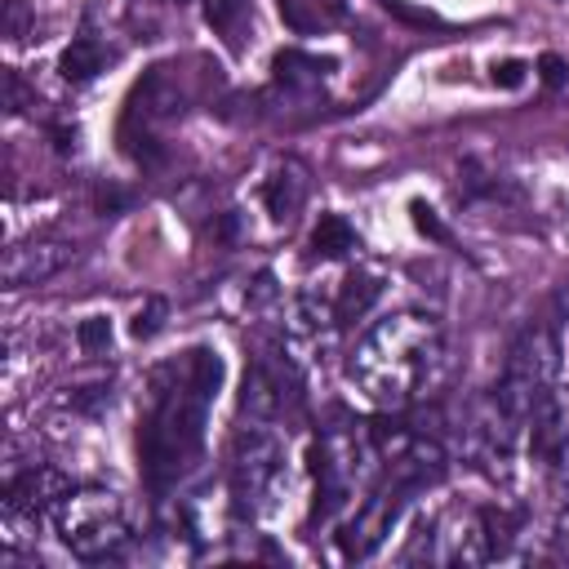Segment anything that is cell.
Here are the masks:
<instances>
[{"mask_svg":"<svg viewBox=\"0 0 569 569\" xmlns=\"http://www.w3.org/2000/svg\"><path fill=\"white\" fill-rule=\"evenodd\" d=\"M556 547H560V556H569V511H560V520H556Z\"/></svg>","mask_w":569,"mask_h":569,"instance_id":"484cf974","label":"cell"},{"mask_svg":"<svg viewBox=\"0 0 569 569\" xmlns=\"http://www.w3.org/2000/svg\"><path fill=\"white\" fill-rule=\"evenodd\" d=\"M76 342H80L84 356L107 351V347H111V320H107V316H89V320H80V325H76Z\"/></svg>","mask_w":569,"mask_h":569,"instance_id":"d6986e66","label":"cell"},{"mask_svg":"<svg viewBox=\"0 0 569 569\" xmlns=\"http://www.w3.org/2000/svg\"><path fill=\"white\" fill-rule=\"evenodd\" d=\"M302 200H307V169H302L298 160L276 164V173H271L267 187H262V204H267V213H271L276 222H289V218L302 209Z\"/></svg>","mask_w":569,"mask_h":569,"instance_id":"7c38bea8","label":"cell"},{"mask_svg":"<svg viewBox=\"0 0 569 569\" xmlns=\"http://www.w3.org/2000/svg\"><path fill=\"white\" fill-rule=\"evenodd\" d=\"M565 445H569V391L551 387L529 413V453L538 462H551Z\"/></svg>","mask_w":569,"mask_h":569,"instance_id":"8fae6325","label":"cell"},{"mask_svg":"<svg viewBox=\"0 0 569 569\" xmlns=\"http://www.w3.org/2000/svg\"><path fill=\"white\" fill-rule=\"evenodd\" d=\"M280 18L289 31L298 36H316V31H329L347 18V4L342 0H276Z\"/></svg>","mask_w":569,"mask_h":569,"instance_id":"5bb4252c","label":"cell"},{"mask_svg":"<svg viewBox=\"0 0 569 569\" xmlns=\"http://www.w3.org/2000/svg\"><path fill=\"white\" fill-rule=\"evenodd\" d=\"M67 493H71V480L62 471H53V467H27V471H18L9 480L4 507L9 511H22V516H40V511L58 507Z\"/></svg>","mask_w":569,"mask_h":569,"instance_id":"30bf717a","label":"cell"},{"mask_svg":"<svg viewBox=\"0 0 569 569\" xmlns=\"http://www.w3.org/2000/svg\"><path fill=\"white\" fill-rule=\"evenodd\" d=\"M204 18H209V27L231 49H240L244 44V31L253 27V4L249 0H204Z\"/></svg>","mask_w":569,"mask_h":569,"instance_id":"2e32d148","label":"cell"},{"mask_svg":"<svg viewBox=\"0 0 569 569\" xmlns=\"http://www.w3.org/2000/svg\"><path fill=\"white\" fill-rule=\"evenodd\" d=\"M525 71H529V67H525L520 58H502V62H493L489 76H493L498 89H520V84H525Z\"/></svg>","mask_w":569,"mask_h":569,"instance_id":"7402d4cb","label":"cell"},{"mask_svg":"<svg viewBox=\"0 0 569 569\" xmlns=\"http://www.w3.org/2000/svg\"><path fill=\"white\" fill-rule=\"evenodd\" d=\"M31 98H27V89H22V80H18V71H4V107L9 111H22Z\"/></svg>","mask_w":569,"mask_h":569,"instance_id":"d4e9b609","label":"cell"},{"mask_svg":"<svg viewBox=\"0 0 569 569\" xmlns=\"http://www.w3.org/2000/svg\"><path fill=\"white\" fill-rule=\"evenodd\" d=\"M369 458H378V449H373L369 431H360L356 422H338V427L320 431V440L311 445V471H316L311 520H329L333 511L347 507V498L365 480V462Z\"/></svg>","mask_w":569,"mask_h":569,"instance_id":"277c9868","label":"cell"},{"mask_svg":"<svg viewBox=\"0 0 569 569\" xmlns=\"http://www.w3.org/2000/svg\"><path fill=\"white\" fill-rule=\"evenodd\" d=\"M284 480V445L262 422H249L231 440V507L236 516L271 511V498Z\"/></svg>","mask_w":569,"mask_h":569,"instance_id":"8992f818","label":"cell"},{"mask_svg":"<svg viewBox=\"0 0 569 569\" xmlns=\"http://www.w3.org/2000/svg\"><path fill=\"white\" fill-rule=\"evenodd\" d=\"M164 316H169V302H164V298H147V307H138L129 333H133L138 342H142V338H156V333L164 329Z\"/></svg>","mask_w":569,"mask_h":569,"instance_id":"ffe728a7","label":"cell"},{"mask_svg":"<svg viewBox=\"0 0 569 569\" xmlns=\"http://www.w3.org/2000/svg\"><path fill=\"white\" fill-rule=\"evenodd\" d=\"M222 387V356L191 347L151 373V409L138 427V458L151 489L178 485L204 449L209 405Z\"/></svg>","mask_w":569,"mask_h":569,"instance_id":"6da1fadb","label":"cell"},{"mask_svg":"<svg viewBox=\"0 0 569 569\" xmlns=\"http://www.w3.org/2000/svg\"><path fill=\"white\" fill-rule=\"evenodd\" d=\"M360 244V236L351 231V222L342 213H320V222L311 227V249L320 258H347Z\"/></svg>","mask_w":569,"mask_h":569,"instance_id":"ac0fdd59","label":"cell"},{"mask_svg":"<svg viewBox=\"0 0 569 569\" xmlns=\"http://www.w3.org/2000/svg\"><path fill=\"white\" fill-rule=\"evenodd\" d=\"M538 71H542V80H547L551 89H560V84L569 80V67H565L560 53H542V58H538Z\"/></svg>","mask_w":569,"mask_h":569,"instance_id":"603a6c76","label":"cell"},{"mask_svg":"<svg viewBox=\"0 0 569 569\" xmlns=\"http://www.w3.org/2000/svg\"><path fill=\"white\" fill-rule=\"evenodd\" d=\"M271 71H276V84L280 89L311 93V89H320L325 71H333V62L329 58H316V53H302V49H280L276 62H271Z\"/></svg>","mask_w":569,"mask_h":569,"instance_id":"4fadbf2b","label":"cell"},{"mask_svg":"<svg viewBox=\"0 0 569 569\" xmlns=\"http://www.w3.org/2000/svg\"><path fill=\"white\" fill-rule=\"evenodd\" d=\"M22 31H27V4L22 0H4V36L22 40Z\"/></svg>","mask_w":569,"mask_h":569,"instance_id":"cb8c5ba5","label":"cell"},{"mask_svg":"<svg viewBox=\"0 0 569 569\" xmlns=\"http://www.w3.org/2000/svg\"><path fill=\"white\" fill-rule=\"evenodd\" d=\"M378 293H382V280L373 276V271H351L347 280H342V293H338V302H333V316H338V325H351V320H360L373 302H378Z\"/></svg>","mask_w":569,"mask_h":569,"instance_id":"9a60e30c","label":"cell"},{"mask_svg":"<svg viewBox=\"0 0 569 569\" xmlns=\"http://www.w3.org/2000/svg\"><path fill=\"white\" fill-rule=\"evenodd\" d=\"M236 222H240L236 213H222V222L213 227V236H218V240H231V236H236Z\"/></svg>","mask_w":569,"mask_h":569,"instance_id":"4316f807","label":"cell"},{"mask_svg":"<svg viewBox=\"0 0 569 569\" xmlns=\"http://www.w3.org/2000/svg\"><path fill=\"white\" fill-rule=\"evenodd\" d=\"M556 373H560V342L547 325H525L502 360V373L493 382V400L516 418V422H529V413L538 409V400L556 387Z\"/></svg>","mask_w":569,"mask_h":569,"instance_id":"3957f363","label":"cell"},{"mask_svg":"<svg viewBox=\"0 0 569 569\" xmlns=\"http://www.w3.org/2000/svg\"><path fill=\"white\" fill-rule=\"evenodd\" d=\"M298 400V373L293 365H276V360H253L244 369V382H240V413L249 422H276L289 405Z\"/></svg>","mask_w":569,"mask_h":569,"instance_id":"ba28073f","label":"cell"},{"mask_svg":"<svg viewBox=\"0 0 569 569\" xmlns=\"http://www.w3.org/2000/svg\"><path fill=\"white\" fill-rule=\"evenodd\" d=\"M58 538L76 560H107L129 542V520L111 493L98 489H71L58 507Z\"/></svg>","mask_w":569,"mask_h":569,"instance_id":"5b68a950","label":"cell"},{"mask_svg":"<svg viewBox=\"0 0 569 569\" xmlns=\"http://www.w3.org/2000/svg\"><path fill=\"white\" fill-rule=\"evenodd\" d=\"M409 493H413V489L387 471V480H382V485H378V489L365 498V507L356 511V520L342 529V538H338L342 556H347V560H365V556H373V551L382 547V538L391 533L396 516L405 511Z\"/></svg>","mask_w":569,"mask_h":569,"instance_id":"52a82bcc","label":"cell"},{"mask_svg":"<svg viewBox=\"0 0 569 569\" xmlns=\"http://www.w3.org/2000/svg\"><path fill=\"white\" fill-rule=\"evenodd\" d=\"M71 258H76V244H67V240H18L4 249L0 276L9 289H27V284L53 280Z\"/></svg>","mask_w":569,"mask_h":569,"instance_id":"9c48e42d","label":"cell"},{"mask_svg":"<svg viewBox=\"0 0 569 569\" xmlns=\"http://www.w3.org/2000/svg\"><path fill=\"white\" fill-rule=\"evenodd\" d=\"M409 213H413V227H418V231H422L427 240H440V244L449 240V227H445V222L436 218V209H431V204L413 200V204H409Z\"/></svg>","mask_w":569,"mask_h":569,"instance_id":"44dd1931","label":"cell"},{"mask_svg":"<svg viewBox=\"0 0 569 569\" xmlns=\"http://www.w3.org/2000/svg\"><path fill=\"white\" fill-rule=\"evenodd\" d=\"M445 373L449 338L427 311H391L373 320L347 360V378L356 382V391L391 413L431 396Z\"/></svg>","mask_w":569,"mask_h":569,"instance_id":"7a4b0ae2","label":"cell"},{"mask_svg":"<svg viewBox=\"0 0 569 569\" xmlns=\"http://www.w3.org/2000/svg\"><path fill=\"white\" fill-rule=\"evenodd\" d=\"M102 62H107V53H102V44L93 40V36H76L67 49H62V58H58V71H62V80H93L98 71H102Z\"/></svg>","mask_w":569,"mask_h":569,"instance_id":"e0dca14e","label":"cell"}]
</instances>
